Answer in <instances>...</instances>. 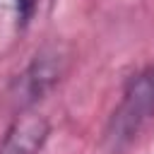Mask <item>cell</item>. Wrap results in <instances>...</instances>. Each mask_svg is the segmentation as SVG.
<instances>
[{
    "label": "cell",
    "mask_w": 154,
    "mask_h": 154,
    "mask_svg": "<svg viewBox=\"0 0 154 154\" xmlns=\"http://www.w3.org/2000/svg\"><path fill=\"white\" fill-rule=\"evenodd\" d=\"M154 120V65H144L123 84L120 99L103 128V144L111 154L125 152Z\"/></svg>",
    "instance_id": "6da1fadb"
},
{
    "label": "cell",
    "mask_w": 154,
    "mask_h": 154,
    "mask_svg": "<svg viewBox=\"0 0 154 154\" xmlns=\"http://www.w3.org/2000/svg\"><path fill=\"white\" fill-rule=\"evenodd\" d=\"M51 137V120L31 108L17 111L0 140V154H41Z\"/></svg>",
    "instance_id": "3957f363"
},
{
    "label": "cell",
    "mask_w": 154,
    "mask_h": 154,
    "mask_svg": "<svg viewBox=\"0 0 154 154\" xmlns=\"http://www.w3.org/2000/svg\"><path fill=\"white\" fill-rule=\"evenodd\" d=\"M17 17V24L19 26H26L29 19L34 17V10H36V0H2Z\"/></svg>",
    "instance_id": "277c9868"
},
{
    "label": "cell",
    "mask_w": 154,
    "mask_h": 154,
    "mask_svg": "<svg viewBox=\"0 0 154 154\" xmlns=\"http://www.w3.org/2000/svg\"><path fill=\"white\" fill-rule=\"evenodd\" d=\"M67 67H70V53L65 46L58 43L43 46L10 84V99L14 108L17 111L34 108V103H38L60 84Z\"/></svg>",
    "instance_id": "7a4b0ae2"
}]
</instances>
